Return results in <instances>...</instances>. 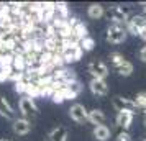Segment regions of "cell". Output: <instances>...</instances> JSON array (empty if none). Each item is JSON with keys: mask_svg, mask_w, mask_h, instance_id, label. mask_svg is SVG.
<instances>
[{"mask_svg": "<svg viewBox=\"0 0 146 141\" xmlns=\"http://www.w3.org/2000/svg\"><path fill=\"white\" fill-rule=\"evenodd\" d=\"M126 26L123 23H112L107 30V41L112 44H120L126 40Z\"/></svg>", "mask_w": 146, "mask_h": 141, "instance_id": "6da1fadb", "label": "cell"}, {"mask_svg": "<svg viewBox=\"0 0 146 141\" xmlns=\"http://www.w3.org/2000/svg\"><path fill=\"white\" fill-rule=\"evenodd\" d=\"M84 51L79 48V44H74V46H67L61 49V58L64 62H76L82 58Z\"/></svg>", "mask_w": 146, "mask_h": 141, "instance_id": "7a4b0ae2", "label": "cell"}, {"mask_svg": "<svg viewBox=\"0 0 146 141\" xmlns=\"http://www.w3.org/2000/svg\"><path fill=\"white\" fill-rule=\"evenodd\" d=\"M89 72L92 74V79H104L105 81L107 74H108V67L99 59H94L89 62Z\"/></svg>", "mask_w": 146, "mask_h": 141, "instance_id": "3957f363", "label": "cell"}, {"mask_svg": "<svg viewBox=\"0 0 146 141\" xmlns=\"http://www.w3.org/2000/svg\"><path fill=\"white\" fill-rule=\"evenodd\" d=\"M18 107H20V112L23 113V118H27L30 115H36L38 113V107L33 102V99H30L27 95H23L18 102Z\"/></svg>", "mask_w": 146, "mask_h": 141, "instance_id": "277c9868", "label": "cell"}, {"mask_svg": "<svg viewBox=\"0 0 146 141\" xmlns=\"http://www.w3.org/2000/svg\"><path fill=\"white\" fill-rule=\"evenodd\" d=\"M108 17L112 18L113 23H123V25H126V21H128V10L120 7V5H115V7L110 8Z\"/></svg>", "mask_w": 146, "mask_h": 141, "instance_id": "5b68a950", "label": "cell"}, {"mask_svg": "<svg viewBox=\"0 0 146 141\" xmlns=\"http://www.w3.org/2000/svg\"><path fill=\"white\" fill-rule=\"evenodd\" d=\"M87 115H89V112L86 110V107L82 103H74L72 107L69 108V117L77 123L87 121Z\"/></svg>", "mask_w": 146, "mask_h": 141, "instance_id": "8992f818", "label": "cell"}, {"mask_svg": "<svg viewBox=\"0 0 146 141\" xmlns=\"http://www.w3.org/2000/svg\"><path fill=\"white\" fill-rule=\"evenodd\" d=\"M113 107L117 108V112H135L136 107L133 103L131 99H123V97H113Z\"/></svg>", "mask_w": 146, "mask_h": 141, "instance_id": "52a82bcc", "label": "cell"}, {"mask_svg": "<svg viewBox=\"0 0 146 141\" xmlns=\"http://www.w3.org/2000/svg\"><path fill=\"white\" fill-rule=\"evenodd\" d=\"M89 87H90L94 95H100V97L107 95V92H108V85H107V82L104 79H92Z\"/></svg>", "mask_w": 146, "mask_h": 141, "instance_id": "ba28073f", "label": "cell"}, {"mask_svg": "<svg viewBox=\"0 0 146 141\" xmlns=\"http://www.w3.org/2000/svg\"><path fill=\"white\" fill-rule=\"evenodd\" d=\"M31 130V121L27 118H15L13 120V131L17 134H27Z\"/></svg>", "mask_w": 146, "mask_h": 141, "instance_id": "9c48e42d", "label": "cell"}, {"mask_svg": "<svg viewBox=\"0 0 146 141\" xmlns=\"http://www.w3.org/2000/svg\"><path fill=\"white\" fill-rule=\"evenodd\" d=\"M135 118V112H118L117 115V125L121 126L123 130H128Z\"/></svg>", "mask_w": 146, "mask_h": 141, "instance_id": "30bf717a", "label": "cell"}, {"mask_svg": "<svg viewBox=\"0 0 146 141\" xmlns=\"http://www.w3.org/2000/svg\"><path fill=\"white\" fill-rule=\"evenodd\" d=\"M87 120L90 121V123H94V125H104L107 120V117L105 113L102 112V110H99V108H95V110H90L89 112V115H87Z\"/></svg>", "mask_w": 146, "mask_h": 141, "instance_id": "8fae6325", "label": "cell"}, {"mask_svg": "<svg viewBox=\"0 0 146 141\" xmlns=\"http://www.w3.org/2000/svg\"><path fill=\"white\" fill-rule=\"evenodd\" d=\"M0 115H2V117H5L7 120H15L13 108L10 107V103H8L3 97H0Z\"/></svg>", "mask_w": 146, "mask_h": 141, "instance_id": "7c38bea8", "label": "cell"}, {"mask_svg": "<svg viewBox=\"0 0 146 141\" xmlns=\"http://www.w3.org/2000/svg\"><path fill=\"white\" fill-rule=\"evenodd\" d=\"M12 69L17 72H27V59L21 54H13V62H12Z\"/></svg>", "mask_w": 146, "mask_h": 141, "instance_id": "4fadbf2b", "label": "cell"}, {"mask_svg": "<svg viewBox=\"0 0 146 141\" xmlns=\"http://www.w3.org/2000/svg\"><path fill=\"white\" fill-rule=\"evenodd\" d=\"M87 36H89L87 26L82 23V21H79V23L72 28V38L74 40H77V41H80V40H84V38H87Z\"/></svg>", "mask_w": 146, "mask_h": 141, "instance_id": "5bb4252c", "label": "cell"}, {"mask_svg": "<svg viewBox=\"0 0 146 141\" xmlns=\"http://www.w3.org/2000/svg\"><path fill=\"white\" fill-rule=\"evenodd\" d=\"M110 130H108V126H105V125H99V126L94 128V136L97 138L99 141H107L110 140Z\"/></svg>", "mask_w": 146, "mask_h": 141, "instance_id": "9a60e30c", "label": "cell"}, {"mask_svg": "<svg viewBox=\"0 0 146 141\" xmlns=\"http://www.w3.org/2000/svg\"><path fill=\"white\" fill-rule=\"evenodd\" d=\"M49 141H66L67 140V130L62 126H58L54 128L53 131L49 133Z\"/></svg>", "mask_w": 146, "mask_h": 141, "instance_id": "2e32d148", "label": "cell"}, {"mask_svg": "<svg viewBox=\"0 0 146 141\" xmlns=\"http://www.w3.org/2000/svg\"><path fill=\"white\" fill-rule=\"evenodd\" d=\"M104 13H105V10H104V7H102L100 3H92L90 7L87 8V15H89L90 18H94V20H99V18H102V17H104Z\"/></svg>", "mask_w": 146, "mask_h": 141, "instance_id": "e0dca14e", "label": "cell"}, {"mask_svg": "<svg viewBox=\"0 0 146 141\" xmlns=\"http://www.w3.org/2000/svg\"><path fill=\"white\" fill-rule=\"evenodd\" d=\"M128 25H131L133 28H136V30H143V28H146V18L143 17V15H133V17H130L128 18V21H126Z\"/></svg>", "mask_w": 146, "mask_h": 141, "instance_id": "ac0fdd59", "label": "cell"}, {"mask_svg": "<svg viewBox=\"0 0 146 141\" xmlns=\"http://www.w3.org/2000/svg\"><path fill=\"white\" fill-rule=\"evenodd\" d=\"M115 71H117L120 75L128 77V75H131V72H133V64L131 62H128V61H125V62H121L120 66L115 67Z\"/></svg>", "mask_w": 146, "mask_h": 141, "instance_id": "d6986e66", "label": "cell"}, {"mask_svg": "<svg viewBox=\"0 0 146 141\" xmlns=\"http://www.w3.org/2000/svg\"><path fill=\"white\" fill-rule=\"evenodd\" d=\"M27 97H30V99H35V97H38V95H41V87L36 84V81L35 82H30L27 85Z\"/></svg>", "mask_w": 146, "mask_h": 141, "instance_id": "ffe728a7", "label": "cell"}, {"mask_svg": "<svg viewBox=\"0 0 146 141\" xmlns=\"http://www.w3.org/2000/svg\"><path fill=\"white\" fill-rule=\"evenodd\" d=\"M66 87H67V90H69L74 97H77V95L80 94V90H82V84H80L79 81H74V82L66 84Z\"/></svg>", "mask_w": 146, "mask_h": 141, "instance_id": "44dd1931", "label": "cell"}, {"mask_svg": "<svg viewBox=\"0 0 146 141\" xmlns=\"http://www.w3.org/2000/svg\"><path fill=\"white\" fill-rule=\"evenodd\" d=\"M133 103H135V107L136 108H143V110H146V92H139V94H136Z\"/></svg>", "mask_w": 146, "mask_h": 141, "instance_id": "7402d4cb", "label": "cell"}, {"mask_svg": "<svg viewBox=\"0 0 146 141\" xmlns=\"http://www.w3.org/2000/svg\"><path fill=\"white\" fill-rule=\"evenodd\" d=\"M94 46H95V43H94V40L90 38V36H87V38H84V40L79 41V48L82 49V51H92Z\"/></svg>", "mask_w": 146, "mask_h": 141, "instance_id": "603a6c76", "label": "cell"}, {"mask_svg": "<svg viewBox=\"0 0 146 141\" xmlns=\"http://www.w3.org/2000/svg\"><path fill=\"white\" fill-rule=\"evenodd\" d=\"M108 59H110V62H112L113 66L117 67V66H120L121 62H125V58H123V54H120V53H110L108 54Z\"/></svg>", "mask_w": 146, "mask_h": 141, "instance_id": "cb8c5ba5", "label": "cell"}, {"mask_svg": "<svg viewBox=\"0 0 146 141\" xmlns=\"http://www.w3.org/2000/svg\"><path fill=\"white\" fill-rule=\"evenodd\" d=\"M51 100H53L54 103H62V102L66 100V99H64V92H62V89L56 90V92L51 95Z\"/></svg>", "mask_w": 146, "mask_h": 141, "instance_id": "d4e9b609", "label": "cell"}, {"mask_svg": "<svg viewBox=\"0 0 146 141\" xmlns=\"http://www.w3.org/2000/svg\"><path fill=\"white\" fill-rule=\"evenodd\" d=\"M27 85H28V82H25V81L17 82V84H15V90H17L18 94H27Z\"/></svg>", "mask_w": 146, "mask_h": 141, "instance_id": "484cf974", "label": "cell"}, {"mask_svg": "<svg viewBox=\"0 0 146 141\" xmlns=\"http://www.w3.org/2000/svg\"><path fill=\"white\" fill-rule=\"evenodd\" d=\"M13 71V69H12ZM12 71H5V69H0V82H5L8 81V75H10V72Z\"/></svg>", "mask_w": 146, "mask_h": 141, "instance_id": "4316f807", "label": "cell"}, {"mask_svg": "<svg viewBox=\"0 0 146 141\" xmlns=\"http://www.w3.org/2000/svg\"><path fill=\"white\" fill-rule=\"evenodd\" d=\"M118 141H130L131 138H130V134H128V131H121V133L118 134V138H117Z\"/></svg>", "mask_w": 146, "mask_h": 141, "instance_id": "83f0119b", "label": "cell"}, {"mask_svg": "<svg viewBox=\"0 0 146 141\" xmlns=\"http://www.w3.org/2000/svg\"><path fill=\"white\" fill-rule=\"evenodd\" d=\"M139 59L143 61V62H146V46L141 48V51H139Z\"/></svg>", "mask_w": 146, "mask_h": 141, "instance_id": "f1b7e54d", "label": "cell"}, {"mask_svg": "<svg viewBox=\"0 0 146 141\" xmlns=\"http://www.w3.org/2000/svg\"><path fill=\"white\" fill-rule=\"evenodd\" d=\"M139 38H141L143 41H146V28H143V30L139 31Z\"/></svg>", "mask_w": 146, "mask_h": 141, "instance_id": "f546056e", "label": "cell"}, {"mask_svg": "<svg viewBox=\"0 0 146 141\" xmlns=\"http://www.w3.org/2000/svg\"><path fill=\"white\" fill-rule=\"evenodd\" d=\"M143 5H145V15H143V17L146 18V3H143Z\"/></svg>", "mask_w": 146, "mask_h": 141, "instance_id": "4dcf8cb0", "label": "cell"}, {"mask_svg": "<svg viewBox=\"0 0 146 141\" xmlns=\"http://www.w3.org/2000/svg\"><path fill=\"white\" fill-rule=\"evenodd\" d=\"M145 112H146V110H145ZM145 125H146V113H145Z\"/></svg>", "mask_w": 146, "mask_h": 141, "instance_id": "1f68e13d", "label": "cell"}, {"mask_svg": "<svg viewBox=\"0 0 146 141\" xmlns=\"http://www.w3.org/2000/svg\"><path fill=\"white\" fill-rule=\"evenodd\" d=\"M0 141H7V140H3V138H0Z\"/></svg>", "mask_w": 146, "mask_h": 141, "instance_id": "d6a6232c", "label": "cell"}, {"mask_svg": "<svg viewBox=\"0 0 146 141\" xmlns=\"http://www.w3.org/2000/svg\"><path fill=\"white\" fill-rule=\"evenodd\" d=\"M0 58H2V56H0Z\"/></svg>", "mask_w": 146, "mask_h": 141, "instance_id": "836d02e7", "label": "cell"}, {"mask_svg": "<svg viewBox=\"0 0 146 141\" xmlns=\"http://www.w3.org/2000/svg\"><path fill=\"white\" fill-rule=\"evenodd\" d=\"M145 141H146V140H145Z\"/></svg>", "mask_w": 146, "mask_h": 141, "instance_id": "e575fe53", "label": "cell"}]
</instances>
